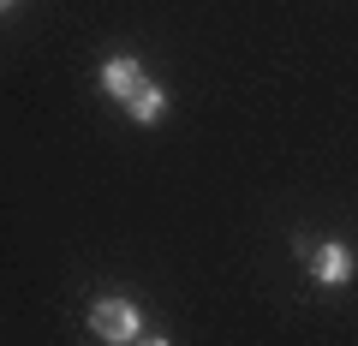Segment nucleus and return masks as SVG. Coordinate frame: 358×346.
<instances>
[{"label":"nucleus","mask_w":358,"mask_h":346,"mask_svg":"<svg viewBox=\"0 0 358 346\" xmlns=\"http://www.w3.org/2000/svg\"><path fill=\"white\" fill-rule=\"evenodd\" d=\"M90 329H96V340H108V346H131L138 329H143V317H138L131 298H102V305L90 310Z\"/></svg>","instance_id":"1"},{"label":"nucleus","mask_w":358,"mask_h":346,"mask_svg":"<svg viewBox=\"0 0 358 346\" xmlns=\"http://www.w3.org/2000/svg\"><path fill=\"white\" fill-rule=\"evenodd\" d=\"M102 90L114 96V102H131V96L143 90V66L126 60V54H120V60H108V66H102Z\"/></svg>","instance_id":"2"},{"label":"nucleus","mask_w":358,"mask_h":346,"mask_svg":"<svg viewBox=\"0 0 358 346\" xmlns=\"http://www.w3.org/2000/svg\"><path fill=\"white\" fill-rule=\"evenodd\" d=\"M317 281L322 287H346L352 281V251H346V245H322L317 251Z\"/></svg>","instance_id":"3"},{"label":"nucleus","mask_w":358,"mask_h":346,"mask_svg":"<svg viewBox=\"0 0 358 346\" xmlns=\"http://www.w3.org/2000/svg\"><path fill=\"white\" fill-rule=\"evenodd\" d=\"M126 108H131V120H138V126H155V120H162V108H167V102H162V90H155V84H143V90L131 96Z\"/></svg>","instance_id":"4"},{"label":"nucleus","mask_w":358,"mask_h":346,"mask_svg":"<svg viewBox=\"0 0 358 346\" xmlns=\"http://www.w3.org/2000/svg\"><path fill=\"white\" fill-rule=\"evenodd\" d=\"M143 346H167V340H162V334H150V340H143Z\"/></svg>","instance_id":"5"},{"label":"nucleus","mask_w":358,"mask_h":346,"mask_svg":"<svg viewBox=\"0 0 358 346\" xmlns=\"http://www.w3.org/2000/svg\"><path fill=\"white\" fill-rule=\"evenodd\" d=\"M0 6H13V0H0Z\"/></svg>","instance_id":"6"}]
</instances>
